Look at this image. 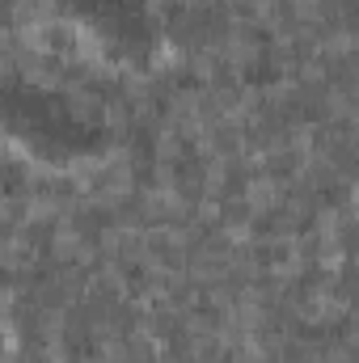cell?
I'll list each match as a JSON object with an SVG mask.
<instances>
[{"label": "cell", "instance_id": "obj_1", "mask_svg": "<svg viewBox=\"0 0 359 363\" xmlns=\"http://www.w3.org/2000/svg\"><path fill=\"white\" fill-rule=\"evenodd\" d=\"M4 140L9 148L55 178L89 174L110 157V131L72 97L13 77L4 85Z\"/></svg>", "mask_w": 359, "mask_h": 363}, {"label": "cell", "instance_id": "obj_2", "mask_svg": "<svg viewBox=\"0 0 359 363\" xmlns=\"http://www.w3.org/2000/svg\"><path fill=\"white\" fill-rule=\"evenodd\" d=\"M51 13L77 51L110 72L148 77L161 64L165 34L153 0H51Z\"/></svg>", "mask_w": 359, "mask_h": 363}]
</instances>
